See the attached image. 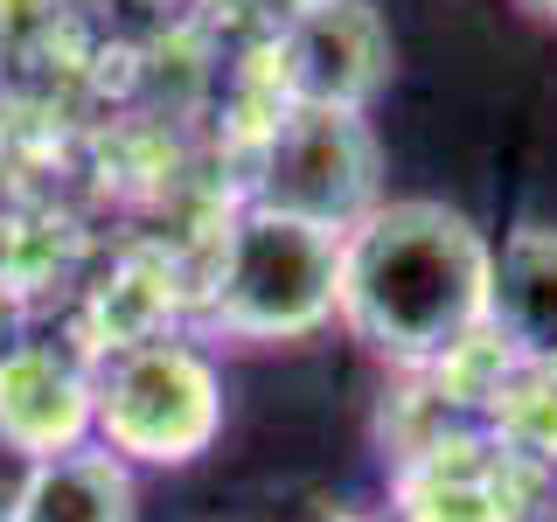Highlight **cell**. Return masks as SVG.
I'll return each instance as SVG.
<instances>
[{
    "instance_id": "8",
    "label": "cell",
    "mask_w": 557,
    "mask_h": 522,
    "mask_svg": "<svg viewBox=\"0 0 557 522\" xmlns=\"http://www.w3.org/2000/svg\"><path fill=\"white\" fill-rule=\"evenodd\" d=\"M487 335L509 348L516 370L557 376V231L516 223L495 244V286H487Z\"/></svg>"
},
{
    "instance_id": "5",
    "label": "cell",
    "mask_w": 557,
    "mask_h": 522,
    "mask_svg": "<svg viewBox=\"0 0 557 522\" xmlns=\"http://www.w3.org/2000/svg\"><path fill=\"white\" fill-rule=\"evenodd\" d=\"M544 474L487 425H446L397 460V522H544Z\"/></svg>"
},
{
    "instance_id": "12",
    "label": "cell",
    "mask_w": 557,
    "mask_h": 522,
    "mask_svg": "<svg viewBox=\"0 0 557 522\" xmlns=\"http://www.w3.org/2000/svg\"><path fill=\"white\" fill-rule=\"evenodd\" d=\"M223 8H231L237 22H251V28H258V35H265V42H272V35H278V28L293 22V14L307 8V0H223Z\"/></svg>"
},
{
    "instance_id": "11",
    "label": "cell",
    "mask_w": 557,
    "mask_h": 522,
    "mask_svg": "<svg viewBox=\"0 0 557 522\" xmlns=\"http://www.w3.org/2000/svg\"><path fill=\"white\" fill-rule=\"evenodd\" d=\"M28 474H35V460L0 432V522H14V509H22V495H28Z\"/></svg>"
},
{
    "instance_id": "3",
    "label": "cell",
    "mask_w": 557,
    "mask_h": 522,
    "mask_svg": "<svg viewBox=\"0 0 557 522\" xmlns=\"http://www.w3.org/2000/svg\"><path fill=\"white\" fill-rule=\"evenodd\" d=\"M342 237L244 202L223 223L216 272L202 286V327L231 341H307L335 321Z\"/></svg>"
},
{
    "instance_id": "10",
    "label": "cell",
    "mask_w": 557,
    "mask_h": 522,
    "mask_svg": "<svg viewBox=\"0 0 557 522\" xmlns=\"http://www.w3.org/2000/svg\"><path fill=\"white\" fill-rule=\"evenodd\" d=\"M481 425L495 432L516 460H530L536 474H550L557 467V376L550 370H509Z\"/></svg>"
},
{
    "instance_id": "14",
    "label": "cell",
    "mask_w": 557,
    "mask_h": 522,
    "mask_svg": "<svg viewBox=\"0 0 557 522\" xmlns=\"http://www.w3.org/2000/svg\"><path fill=\"white\" fill-rule=\"evenodd\" d=\"M536 8H544V14H557V0H536Z\"/></svg>"
},
{
    "instance_id": "4",
    "label": "cell",
    "mask_w": 557,
    "mask_h": 522,
    "mask_svg": "<svg viewBox=\"0 0 557 522\" xmlns=\"http://www.w3.org/2000/svg\"><path fill=\"white\" fill-rule=\"evenodd\" d=\"M376 202H383V147L362 112L286 104L258 133L251 209H272V216L348 237Z\"/></svg>"
},
{
    "instance_id": "6",
    "label": "cell",
    "mask_w": 557,
    "mask_h": 522,
    "mask_svg": "<svg viewBox=\"0 0 557 522\" xmlns=\"http://www.w3.org/2000/svg\"><path fill=\"white\" fill-rule=\"evenodd\" d=\"M397 42L376 0H307L286 28L272 35V70L286 104H321V112H370V98L391 84Z\"/></svg>"
},
{
    "instance_id": "2",
    "label": "cell",
    "mask_w": 557,
    "mask_h": 522,
    "mask_svg": "<svg viewBox=\"0 0 557 522\" xmlns=\"http://www.w3.org/2000/svg\"><path fill=\"white\" fill-rule=\"evenodd\" d=\"M223 439V362L196 335L119 341L91 376V446L139 467H196Z\"/></svg>"
},
{
    "instance_id": "13",
    "label": "cell",
    "mask_w": 557,
    "mask_h": 522,
    "mask_svg": "<svg viewBox=\"0 0 557 522\" xmlns=\"http://www.w3.org/2000/svg\"><path fill=\"white\" fill-rule=\"evenodd\" d=\"M307 522H376V515H362V509H313Z\"/></svg>"
},
{
    "instance_id": "1",
    "label": "cell",
    "mask_w": 557,
    "mask_h": 522,
    "mask_svg": "<svg viewBox=\"0 0 557 522\" xmlns=\"http://www.w3.org/2000/svg\"><path fill=\"white\" fill-rule=\"evenodd\" d=\"M495 237L440 196H383L342 237L335 321L391 370L425 376L487 327Z\"/></svg>"
},
{
    "instance_id": "7",
    "label": "cell",
    "mask_w": 557,
    "mask_h": 522,
    "mask_svg": "<svg viewBox=\"0 0 557 522\" xmlns=\"http://www.w3.org/2000/svg\"><path fill=\"white\" fill-rule=\"evenodd\" d=\"M91 362H77L57 341H22L0 348V432L28 452L35 467L91 446Z\"/></svg>"
},
{
    "instance_id": "9",
    "label": "cell",
    "mask_w": 557,
    "mask_h": 522,
    "mask_svg": "<svg viewBox=\"0 0 557 522\" xmlns=\"http://www.w3.org/2000/svg\"><path fill=\"white\" fill-rule=\"evenodd\" d=\"M14 522H139V474L104 446H77L28 474Z\"/></svg>"
}]
</instances>
